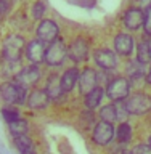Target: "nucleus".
Wrapping results in <instances>:
<instances>
[{
    "label": "nucleus",
    "instance_id": "3",
    "mask_svg": "<svg viewBox=\"0 0 151 154\" xmlns=\"http://www.w3.org/2000/svg\"><path fill=\"white\" fill-rule=\"evenodd\" d=\"M68 56V50L63 38H55L45 50V63L48 66H60Z\"/></svg>",
    "mask_w": 151,
    "mask_h": 154
},
{
    "label": "nucleus",
    "instance_id": "13",
    "mask_svg": "<svg viewBox=\"0 0 151 154\" xmlns=\"http://www.w3.org/2000/svg\"><path fill=\"white\" fill-rule=\"evenodd\" d=\"M26 56L29 61L36 63V64L45 60V47H43L42 40H32L29 43L26 48Z\"/></svg>",
    "mask_w": 151,
    "mask_h": 154
},
{
    "label": "nucleus",
    "instance_id": "11",
    "mask_svg": "<svg viewBox=\"0 0 151 154\" xmlns=\"http://www.w3.org/2000/svg\"><path fill=\"white\" fill-rule=\"evenodd\" d=\"M39 79H40V69L37 66H27L16 74V82L24 85V87L36 85L39 82Z\"/></svg>",
    "mask_w": 151,
    "mask_h": 154
},
{
    "label": "nucleus",
    "instance_id": "12",
    "mask_svg": "<svg viewBox=\"0 0 151 154\" xmlns=\"http://www.w3.org/2000/svg\"><path fill=\"white\" fill-rule=\"evenodd\" d=\"M143 19H145V13L140 8H129L124 13V26L130 29V31H137L143 26Z\"/></svg>",
    "mask_w": 151,
    "mask_h": 154
},
{
    "label": "nucleus",
    "instance_id": "26",
    "mask_svg": "<svg viewBox=\"0 0 151 154\" xmlns=\"http://www.w3.org/2000/svg\"><path fill=\"white\" fill-rule=\"evenodd\" d=\"M143 24H145V32H146L148 35H151V5H148V8L145 10Z\"/></svg>",
    "mask_w": 151,
    "mask_h": 154
},
{
    "label": "nucleus",
    "instance_id": "4",
    "mask_svg": "<svg viewBox=\"0 0 151 154\" xmlns=\"http://www.w3.org/2000/svg\"><path fill=\"white\" fill-rule=\"evenodd\" d=\"M24 38L21 35H10L3 42V51L2 55L7 61H19L24 50Z\"/></svg>",
    "mask_w": 151,
    "mask_h": 154
},
{
    "label": "nucleus",
    "instance_id": "24",
    "mask_svg": "<svg viewBox=\"0 0 151 154\" xmlns=\"http://www.w3.org/2000/svg\"><path fill=\"white\" fill-rule=\"evenodd\" d=\"M2 116H3V119L7 120V122H13V120H16L19 119V112L16 109H13V108H3L2 109Z\"/></svg>",
    "mask_w": 151,
    "mask_h": 154
},
{
    "label": "nucleus",
    "instance_id": "7",
    "mask_svg": "<svg viewBox=\"0 0 151 154\" xmlns=\"http://www.w3.org/2000/svg\"><path fill=\"white\" fill-rule=\"evenodd\" d=\"M68 56L74 63H82L89 58V42L85 38H76L68 48Z\"/></svg>",
    "mask_w": 151,
    "mask_h": 154
},
{
    "label": "nucleus",
    "instance_id": "33",
    "mask_svg": "<svg viewBox=\"0 0 151 154\" xmlns=\"http://www.w3.org/2000/svg\"><path fill=\"white\" fill-rule=\"evenodd\" d=\"M122 154H134V152H122Z\"/></svg>",
    "mask_w": 151,
    "mask_h": 154
},
{
    "label": "nucleus",
    "instance_id": "16",
    "mask_svg": "<svg viewBox=\"0 0 151 154\" xmlns=\"http://www.w3.org/2000/svg\"><path fill=\"white\" fill-rule=\"evenodd\" d=\"M45 91H47V95L50 96V100H60L61 95L64 93L63 88H61V77L56 75V74H53V75L48 77Z\"/></svg>",
    "mask_w": 151,
    "mask_h": 154
},
{
    "label": "nucleus",
    "instance_id": "31",
    "mask_svg": "<svg viewBox=\"0 0 151 154\" xmlns=\"http://www.w3.org/2000/svg\"><path fill=\"white\" fill-rule=\"evenodd\" d=\"M21 154H36V151H24V152H21Z\"/></svg>",
    "mask_w": 151,
    "mask_h": 154
},
{
    "label": "nucleus",
    "instance_id": "23",
    "mask_svg": "<svg viewBox=\"0 0 151 154\" xmlns=\"http://www.w3.org/2000/svg\"><path fill=\"white\" fill-rule=\"evenodd\" d=\"M27 127L29 125L24 119H16V120H13V122H10V132H11L14 137H18V135H26Z\"/></svg>",
    "mask_w": 151,
    "mask_h": 154
},
{
    "label": "nucleus",
    "instance_id": "10",
    "mask_svg": "<svg viewBox=\"0 0 151 154\" xmlns=\"http://www.w3.org/2000/svg\"><path fill=\"white\" fill-rule=\"evenodd\" d=\"M37 37L42 42H52L58 37V24L53 19H43L37 26Z\"/></svg>",
    "mask_w": 151,
    "mask_h": 154
},
{
    "label": "nucleus",
    "instance_id": "14",
    "mask_svg": "<svg viewBox=\"0 0 151 154\" xmlns=\"http://www.w3.org/2000/svg\"><path fill=\"white\" fill-rule=\"evenodd\" d=\"M26 103H27L29 108H32V109H42L50 103V96L47 95L45 90H34L29 93Z\"/></svg>",
    "mask_w": 151,
    "mask_h": 154
},
{
    "label": "nucleus",
    "instance_id": "9",
    "mask_svg": "<svg viewBox=\"0 0 151 154\" xmlns=\"http://www.w3.org/2000/svg\"><path fill=\"white\" fill-rule=\"evenodd\" d=\"M96 82H98V74L92 67H85L82 74H79V91L82 95H87L96 87Z\"/></svg>",
    "mask_w": 151,
    "mask_h": 154
},
{
    "label": "nucleus",
    "instance_id": "22",
    "mask_svg": "<svg viewBox=\"0 0 151 154\" xmlns=\"http://www.w3.org/2000/svg\"><path fill=\"white\" fill-rule=\"evenodd\" d=\"M14 146L19 149V152L34 151V143H32V140L27 138L26 135H18V137H14Z\"/></svg>",
    "mask_w": 151,
    "mask_h": 154
},
{
    "label": "nucleus",
    "instance_id": "1",
    "mask_svg": "<svg viewBox=\"0 0 151 154\" xmlns=\"http://www.w3.org/2000/svg\"><path fill=\"white\" fill-rule=\"evenodd\" d=\"M0 98L7 104H24L27 101V90L18 82H3L0 84Z\"/></svg>",
    "mask_w": 151,
    "mask_h": 154
},
{
    "label": "nucleus",
    "instance_id": "27",
    "mask_svg": "<svg viewBox=\"0 0 151 154\" xmlns=\"http://www.w3.org/2000/svg\"><path fill=\"white\" fill-rule=\"evenodd\" d=\"M132 152L134 154H151V144H137Z\"/></svg>",
    "mask_w": 151,
    "mask_h": 154
},
{
    "label": "nucleus",
    "instance_id": "18",
    "mask_svg": "<svg viewBox=\"0 0 151 154\" xmlns=\"http://www.w3.org/2000/svg\"><path fill=\"white\" fill-rule=\"evenodd\" d=\"M103 95H105V91L101 87H95L92 91H89V93L85 95V100H84V103H85V108L87 109H95V108H98L100 103H101V100H103Z\"/></svg>",
    "mask_w": 151,
    "mask_h": 154
},
{
    "label": "nucleus",
    "instance_id": "28",
    "mask_svg": "<svg viewBox=\"0 0 151 154\" xmlns=\"http://www.w3.org/2000/svg\"><path fill=\"white\" fill-rule=\"evenodd\" d=\"M80 119H82V120H85V124H84V127H85V128H89L90 125H93V114H92V112H89V114L84 112ZM93 127H95V125H93Z\"/></svg>",
    "mask_w": 151,
    "mask_h": 154
},
{
    "label": "nucleus",
    "instance_id": "32",
    "mask_svg": "<svg viewBox=\"0 0 151 154\" xmlns=\"http://www.w3.org/2000/svg\"><path fill=\"white\" fill-rule=\"evenodd\" d=\"M148 141H149V144H151V135H149V138H148Z\"/></svg>",
    "mask_w": 151,
    "mask_h": 154
},
{
    "label": "nucleus",
    "instance_id": "2",
    "mask_svg": "<svg viewBox=\"0 0 151 154\" xmlns=\"http://www.w3.org/2000/svg\"><path fill=\"white\" fill-rule=\"evenodd\" d=\"M125 108H127L129 114L134 116H142L145 112H148L151 109V96L145 93H135L132 96H127L124 101Z\"/></svg>",
    "mask_w": 151,
    "mask_h": 154
},
{
    "label": "nucleus",
    "instance_id": "8",
    "mask_svg": "<svg viewBox=\"0 0 151 154\" xmlns=\"http://www.w3.org/2000/svg\"><path fill=\"white\" fill-rule=\"evenodd\" d=\"M93 58H95L96 66L101 67V69H105V71L114 69V67L118 66V58H116L114 51L108 50V48H100V50H96Z\"/></svg>",
    "mask_w": 151,
    "mask_h": 154
},
{
    "label": "nucleus",
    "instance_id": "20",
    "mask_svg": "<svg viewBox=\"0 0 151 154\" xmlns=\"http://www.w3.org/2000/svg\"><path fill=\"white\" fill-rule=\"evenodd\" d=\"M116 138H118V143H129L132 138V127L127 122H121L116 130Z\"/></svg>",
    "mask_w": 151,
    "mask_h": 154
},
{
    "label": "nucleus",
    "instance_id": "30",
    "mask_svg": "<svg viewBox=\"0 0 151 154\" xmlns=\"http://www.w3.org/2000/svg\"><path fill=\"white\" fill-rule=\"evenodd\" d=\"M146 79H148V82L151 84V67H149V72H148V77H146Z\"/></svg>",
    "mask_w": 151,
    "mask_h": 154
},
{
    "label": "nucleus",
    "instance_id": "21",
    "mask_svg": "<svg viewBox=\"0 0 151 154\" xmlns=\"http://www.w3.org/2000/svg\"><path fill=\"white\" fill-rule=\"evenodd\" d=\"M100 119L105 120V122L113 124L118 120V109H116V104H106L100 109Z\"/></svg>",
    "mask_w": 151,
    "mask_h": 154
},
{
    "label": "nucleus",
    "instance_id": "25",
    "mask_svg": "<svg viewBox=\"0 0 151 154\" xmlns=\"http://www.w3.org/2000/svg\"><path fill=\"white\" fill-rule=\"evenodd\" d=\"M31 13H32V18H34V19L42 18V16H43V13H45V5H43L42 2H36V3L32 5Z\"/></svg>",
    "mask_w": 151,
    "mask_h": 154
},
{
    "label": "nucleus",
    "instance_id": "29",
    "mask_svg": "<svg viewBox=\"0 0 151 154\" xmlns=\"http://www.w3.org/2000/svg\"><path fill=\"white\" fill-rule=\"evenodd\" d=\"M8 8H10V5L7 0H0V14H7Z\"/></svg>",
    "mask_w": 151,
    "mask_h": 154
},
{
    "label": "nucleus",
    "instance_id": "17",
    "mask_svg": "<svg viewBox=\"0 0 151 154\" xmlns=\"http://www.w3.org/2000/svg\"><path fill=\"white\" fill-rule=\"evenodd\" d=\"M77 80H79V71H77V67H69V69H66L61 75V88H63V91H64V93L71 91L72 88H74Z\"/></svg>",
    "mask_w": 151,
    "mask_h": 154
},
{
    "label": "nucleus",
    "instance_id": "19",
    "mask_svg": "<svg viewBox=\"0 0 151 154\" xmlns=\"http://www.w3.org/2000/svg\"><path fill=\"white\" fill-rule=\"evenodd\" d=\"M137 60L140 64H148L151 61V45L148 40H142L137 47Z\"/></svg>",
    "mask_w": 151,
    "mask_h": 154
},
{
    "label": "nucleus",
    "instance_id": "6",
    "mask_svg": "<svg viewBox=\"0 0 151 154\" xmlns=\"http://www.w3.org/2000/svg\"><path fill=\"white\" fill-rule=\"evenodd\" d=\"M113 137H114L113 124L105 122V120H100L98 124H95L92 138H93V141L98 144V146H108V144L113 141Z\"/></svg>",
    "mask_w": 151,
    "mask_h": 154
},
{
    "label": "nucleus",
    "instance_id": "15",
    "mask_svg": "<svg viewBox=\"0 0 151 154\" xmlns=\"http://www.w3.org/2000/svg\"><path fill=\"white\" fill-rule=\"evenodd\" d=\"M114 48L119 55L122 56H129L134 50V38L129 34H119L114 38Z\"/></svg>",
    "mask_w": 151,
    "mask_h": 154
},
{
    "label": "nucleus",
    "instance_id": "5",
    "mask_svg": "<svg viewBox=\"0 0 151 154\" xmlns=\"http://www.w3.org/2000/svg\"><path fill=\"white\" fill-rule=\"evenodd\" d=\"M106 93H108L109 100L113 101H122L129 96L130 93V84L129 79L125 77H116L108 84V88H106Z\"/></svg>",
    "mask_w": 151,
    "mask_h": 154
}]
</instances>
